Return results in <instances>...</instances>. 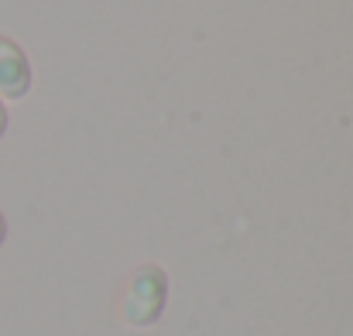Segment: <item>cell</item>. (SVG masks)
<instances>
[{
	"mask_svg": "<svg viewBox=\"0 0 353 336\" xmlns=\"http://www.w3.org/2000/svg\"><path fill=\"white\" fill-rule=\"evenodd\" d=\"M165 306V275L158 268H141L123 295V319L134 326H148L158 319Z\"/></svg>",
	"mask_w": 353,
	"mask_h": 336,
	"instance_id": "cell-1",
	"label": "cell"
},
{
	"mask_svg": "<svg viewBox=\"0 0 353 336\" xmlns=\"http://www.w3.org/2000/svg\"><path fill=\"white\" fill-rule=\"evenodd\" d=\"M3 130H7V107H3V100H0V137H3Z\"/></svg>",
	"mask_w": 353,
	"mask_h": 336,
	"instance_id": "cell-3",
	"label": "cell"
},
{
	"mask_svg": "<svg viewBox=\"0 0 353 336\" xmlns=\"http://www.w3.org/2000/svg\"><path fill=\"white\" fill-rule=\"evenodd\" d=\"M31 86V66H28V55L10 41V38H0V97L7 100H21Z\"/></svg>",
	"mask_w": 353,
	"mask_h": 336,
	"instance_id": "cell-2",
	"label": "cell"
},
{
	"mask_svg": "<svg viewBox=\"0 0 353 336\" xmlns=\"http://www.w3.org/2000/svg\"><path fill=\"white\" fill-rule=\"evenodd\" d=\"M3 237H7V224H3V217H0V244H3Z\"/></svg>",
	"mask_w": 353,
	"mask_h": 336,
	"instance_id": "cell-4",
	"label": "cell"
}]
</instances>
